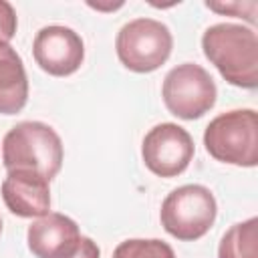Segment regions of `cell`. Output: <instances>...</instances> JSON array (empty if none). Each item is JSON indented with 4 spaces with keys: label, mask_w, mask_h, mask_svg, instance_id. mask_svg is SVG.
I'll return each instance as SVG.
<instances>
[{
    "label": "cell",
    "mask_w": 258,
    "mask_h": 258,
    "mask_svg": "<svg viewBox=\"0 0 258 258\" xmlns=\"http://www.w3.org/2000/svg\"><path fill=\"white\" fill-rule=\"evenodd\" d=\"M206 58L234 87H258V36L254 28L220 22L206 28L202 36Z\"/></svg>",
    "instance_id": "cell-1"
},
{
    "label": "cell",
    "mask_w": 258,
    "mask_h": 258,
    "mask_svg": "<svg viewBox=\"0 0 258 258\" xmlns=\"http://www.w3.org/2000/svg\"><path fill=\"white\" fill-rule=\"evenodd\" d=\"M62 141L58 133L42 121H22L14 125L2 141V163L10 169H32L48 181L62 167Z\"/></svg>",
    "instance_id": "cell-2"
},
{
    "label": "cell",
    "mask_w": 258,
    "mask_h": 258,
    "mask_svg": "<svg viewBox=\"0 0 258 258\" xmlns=\"http://www.w3.org/2000/svg\"><path fill=\"white\" fill-rule=\"evenodd\" d=\"M206 151L230 165L258 163V115L254 109H234L214 117L204 131Z\"/></svg>",
    "instance_id": "cell-3"
},
{
    "label": "cell",
    "mask_w": 258,
    "mask_h": 258,
    "mask_svg": "<svg viewBox=\"0 0 258 258\" xmlns=\"http://www.w3.org/2000/svg\"><path fill=\"white\" fill-rule=\"evenodd\" d=\"M218 204L214 194L200 183L175 187L161 204L159 220L163 230L183 242L200 240L216 222Z\"/></svg>",
    "instance_id": "cell-4"
},
{
    "label": "cell",
    "mask_w": 258,
    "mask_h": 258,
    "mask_svg": "<svg viewBox=\"0 0 258 258\" xmlns=\"http://www.w3.org/2000/svg\"><path fill=\"white\" fill-rule=\"evenodd\" d=\"M173 36L169 28L155 18H135L121 26L115 50L123 67L133 73H153L171 54Z\"/></svg>",
    "instance_id": "cell-5"
},
{
    "label": "cell",
    "mask_w": 258,
    "mask_h": 258,
    "mask_svg": "<svg viewBox=\"0 0 258 258\" xmlns=\"http://www.w3.org/2000/svg\"><path fill=\"white\" fill-rule=\"evenodd\" d=\"M161 97L171 115L194 121L216 105L218 89L204 67L196 62H183L165 75Z\"/></svg>",
    "instance_id": "cell-6"
},
{
    "label": "cell",
    "mask_w": 258,
    "mask_h": 258,
    "mask_svg": "<svg viewBox=\"0 0 258 258\" xmlns=\"http://www.w3.org/2000/svg\"><path fill=\"white\" fill-rule=\"evenodd\" d=\"M194 139L177 123H159L143 137L141 157L145 167L159 177L183 173L194 157Z\"/></svg>",
    "instance_id": "cell-7"
},
{
    "label": "cell",
    "mask_w": 258,
    "mask_h": 258,
    "mask_svg": "<svg viewBox=\"0 0 258 258\" xmlns=\"http://www.w3.org/2000/svg\"><path fill=\"white\" fill-rule=\"evenodd\" d=\"M36 64L52 77H69L79 71L85 58L83 38L69 26L50 24L36 32L32 42Z\"/></svg>",
    "instance_id": "cell-8"
},
{
    "label": "cell",
    "mask_w": 258,
    "mask_h": 258,
    "mask_svg": "<svg viewBox=\"0 0 258 258\" xmlns=\"http://www.w3.org/2000/svg\"><path fill=\"white\" fill-rule=\"evenodd\" d=\"M48 183L32 169H10L2 181V200L18 218H42L50 210Z\"/></svg>",
    "instance_id": "cell-9"
},
{
    "label": "cell",
    "mask_w": 258,
    "mask_h": 258,
    "mask_svg": "<svg viewBox=\"0 0 258 258\" xmlns=\"http://www.w3.org/2000/svg\"><path fill=\"white\" fill-rule=\"evenodd\" d=\"M81 240L79 226L73 218L48 212L28 226L26 242L28 250L36 258H67Z\"/></svg>",
    "instance_id": "cell-10"
},
{
    "label": "cell",
    "mask_w": 258,
    "mask_h": 258,
    "mask_svg": "<svg viewBox=\"0 0 258 258\" xmlns=\"http://www.w3.org/2000/svg\"><path fill=\"white\" fill-rule=\"evenodd\" d=\"M28 101V79L20 54L0 42V115H16Z\"/></svg>",
    "instance_id": "cell-11"
},
{
    "label": "cell",
    "mask_w": 258,
    "mask_h": 258,
    "mask_svg": "<svg viewBox=\"0 0 258 258\" xmlns=\"http://www.w3.org/2000/svg\"><path fill=\"white\" fill-rule=\"evenodd\" d=\"M218 258H258V218L234 224L220 240Z\"/></svg>",
    "instance_id": "cell-12"
},
{
    "label": "cell",
    "mask_w": 258,
    "mask_h": 258,
    "mask_svg": "<svg viewBox=\"0 0 258 258\" xmlns=\"http://www.w3.org/2000/svg\"><path fill=\"white\" fill-rule=\"evenodd\" d=\"M113 258H175L173 248L157 238H131L113 250Z\"/></svg>",
    "instance_id": "cell-13"
},
{
    "label": "cell",
    "mask_w": 258,
    "mask_h": 258,
    "mask_svg": "<svg viewBox=\"0 0 258 258\" xmlns=\"http://www.w3.org/2000/svg\"><path fill=\"white\" fill-rule=\"evenodd\" d=\"M206 6L214 12H220V14H234V16H240L244 20H248L250 24L256 22V2H226V4H218V2H206Z\"/></svg>",
    "instance_id": "cell-14"
},
{
    "label": "cell",
    "mask_w": 258,
    "mask_h": 258,
    "mask_svg": "<svg viewBox=\"0 0 258 258\" xmlns=\"http://www.w3.org/2000/svg\"><path fill=\"white\" fill-rule=\"evenodd\" d=\"M16 12L10 2L0 0V42H8L16 34Z\"/></svg>",
    "instance_id": "cell-15"
},
{
    "label": "cell",
    "mask_w": 258,
    "mask_h": 258,
    "mask_svg": "<svg viewBox=\"0 0 258 258\" xmlns=\"http://www.w3.org/2000/svg\"><path fill=\"white\" fill-rule=\"evenodd\" d=\"M101 256V250H99V246L91 240V238H87V236H81V240H79V246L67 256V258H99Z\"/></svg>",
    "instance_id": "cell-16"
},
{
    "label": "cell",
    "mask_w": 258,
    "mask_h": 258,
    "mask_svg": "<svg viewBox=\"0 0 258 258\" xmlns=\"http://www.w3.org/2000/svg\"><path fill=\"white\" fill-rule=\"evenodd\" d=\"M0 234H2V220H0Z\"/></svg>",
    "instance_id": "cell-17"
}]
</instances>
